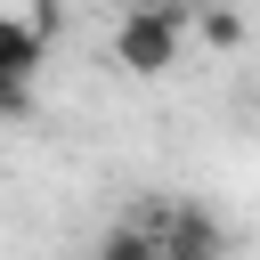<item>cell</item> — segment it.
<instances>
[{
  "instance_id": "5",
  "label": "cell",
  "mask_w": 260,
  "mask_h": 260,
  "mask_svg": "<svg viewBox=\"0 0 260 260\" xmlns=\"http://www.w3.org/2000/svg\"><path fill=\"white\" fill-rule=\"evenodd\" d=\"M195 41H203V49H244V16L211 0V8H195Z\"/></svg>"
},
{
  "instance_id": "7",
  "label": "cell",
  "mask_w": 260,
  "mask_h": 260,
  "mask_svg": "<svg viewBox=\"0 0 260 260\" xmlns=\"http://www.w3.org/2000/svg\"><path fill=\"white\" fill-rule=\"evenodd\" d=\"M8 122H32V81H0V130Z\"/></svg>"
},
{
  "instance_id": "1",
  "label": "cell",
  "mask_w": 260,
  "mask_h": 260,
  "mask_svg": "<svg viewBox=\"0 0 260 260\" xmlns=\"http://www.w3.org/2000/svg\"><path fill=\"white\" fill-rule=\"evenodd\" d=\"M187 49V8H162V0H130L114 16V65L138 73V81H162Z\"/></svg>"
},
{
  "instance_id": "2",
  "label": "cell",
  "mask_w": 260,
  "mask_h": 260,
  "mask_svg": "<svg viewBox=\"0 0 260 260\" xmlns=\"http://www.w3.org/2000/svg\"><path fill=\"white\" fill-rule=\"evenodd\" d=\"M154 228H162V260H228V228L203 203H171Z\"/></svg>"
},
{
  "instance_id": "8",
  "label": "cell",
  "mask_w": 260,
  "mask_h": 260,
  "mask_svg": "<svg viewBox=\"0 0 260 260\" xmlns=\"http://www.w3.org/2000/svg\"><path fill=\"white\" fill-rule=\"evenodd\" d=\"M162 8H187V16H195V8H211V0H162Z\"/></svg>"
},
{
  "instance_id": "6",
  "label": "cell",
  "mask_w": 260,
  "mask_h": 260,
  "mask_svg": "<svg viewBox=\"0 0 260 260\" xmlns=\"http://www.w3.org/2000/svg\"><path fill=\"white\" fill-rule=\"evenodd\" d=\"M0 16L24 24V32H57V8H49V0H0Z\"/></svg>"
},
{
  "instance_id": "4",
  "label": "cell",
  "mask_w": 260,
  "mask_h": 260,
  "mask_svg": "<svg viewBox=\"0 0 260 260\" xmlns=\"http://www.w3.org/2000/svg\"><path fill=\"white\" fill-rule=\"evenodd\" d=\"M89 260H162V228H154V219H122V228L98 236Z\"/></svg>"
},
{
  "instance_id": "3",
  "label": "cell",
  "mask_w": 260,
  "mask_h": 260,
  "mask_svg": "<svg viewBox=\"0 0 260 260\" xmlns=\"http://www.w3.org/2000/svg\"><path fill=\"white\" fill-rule=\"evenodd\" d=\"M41 65H49V32H24L0 16V81H32Z\"/></svg>"
}]
</instances>
